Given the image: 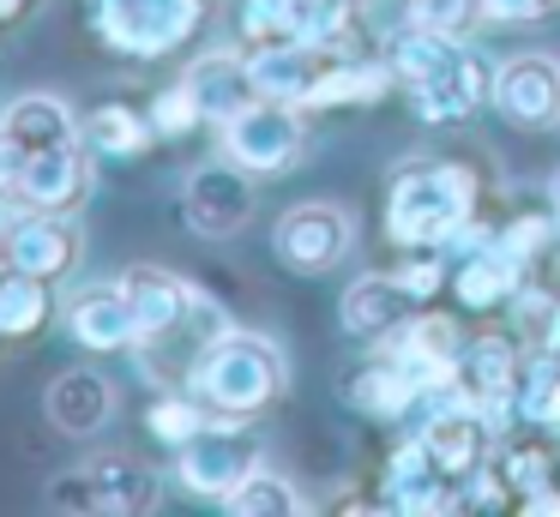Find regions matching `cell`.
Masks as SVG:
<instances>
[{
  "label": "cell",
  "mask_w": 560,
  "mask_h": 517,
  "mask_svg": "<svg viewBox=\"0 0 560 517\" xmlns=\"http://www.w3.org/2000/svg\"><path fill=\"white\" fill-rule=\"evenodd\" d=\"M488 168L476 156H410L386 175V235L398 252L446 247L464 216L482 211Z\"/></svg>",
  "instance_id": "cell-1"
},
{
  "label": "cell",
  "mask_w": 560,
  "mask_h": 517,
  "mask_svg": "<svg viewBox=\"0 0 560 517\" xmlns=\"http://www.w3.org/2000/svg\"><path fill=\"white\" fill-rule=\"evenodd\" d=\"M283 385H290V361H283V349L271 343V337L259 331H223L218 343L199 355L194 379H187V391L206 397L211 415H266L271 403L283 397Z\"/></svg>",
  "instance_id": "cell-2"
},
{
  "label": "cell",
  "mask_w": 560,
  "mask_h": 517,
  "mask_svg": "<svg viewBox=\"0 0 560 517\" xmlns=\"http://www.w3.org/2000/svg\"><path fill=\"white\" fill-rule=\"evenodd\" d=\"M85 12L103 48L127 60H170L211 31L218 0H85Z\"/></svg>",
  "instance_id": "cell-3"
},
{
  "label": "cell",
  "mask_w": 560,
  "mask_h": 517,
  "mask_svg": "<svg viewBox=\"0 0 560 517\" xmlns=\"http://www.w3.org/2000/svg\"><path fill=\"white\" fill-rule=\"evenodd\" d=\"M163 500V475L145 463L139 451H121V445H109V451H91L85 463L61 469V475L43 487V505L49 512H97V517H145L158 512Z\"/></svg>",
  "instance_id": "cell-4"
},
{
  "label": "cell",
  "mask_w": 560,
  "mask_h": 517,
  "mask_svg": "<svg viewBox=\"0 0 560 517\" xmlns=\"http://www.w3.org/2000/svg\"><path fill=\"white\" fill-rule=\"evenodd\" d=\"M218 144L247 175H290L307 151V108L278 103V96H254L242 115H230L218 127Z\"/></svg>",
  "instance_id": "cell-5"
},
{
  "label": "cell",
  "mask_w": 560,
  "mask_h": 517,
  "mask_svg": "<svg viewBox=\"0 0 560 517\" xmlns=\"http://www.w3.org/2000/svg\"><path fill=\"white\" fill-rule=\"evenodd\" d=\"M254 469H259V439L242 427V415H211L187 445H175L170 475L182 481V493L223 505Z\"/></svg>",
  "instance_id": "cell-6"
},
{
  "label": "cell",
  "mask_w": 560,
  "mask_h": 517,
  "mask_svg": "<svg viewBox=\"0 0 560 517\" xmlns=\"http://www.w3.org/2000/svg\"><path fill=\"white\" fill-rule=\"evenodd\" d=\"M404 96H410V115L422 120V127H458L476 108L494 103V67H488V55L470 48V36H464L428 79L404 84Z\"/></svg>",
  "instance_id": "cell-7"
},
{
  "label": "cell",
  "mask_w": 560,
  "mask_h": 517,
  "mask_svg": "<svg viewBox=\"0 0 560 517\" xmlns=\"http://www.w3.org/2000/svg\"><path fill=\"white\" fill-rule=\"evenodd\" d=\"M355 247V216L331 199H307V204H290L271 228V252L290 265L295 277H326L350 259Z\"/></svg>",
  "instance_id": "cell-8"
},
{
  "label": "cell",
  "mask_w": 560,
  "mask_h": 517,
  "mask_svg": "<svg viewBox=\"0 0 560 517\" xmlns=\"http://www.w3.org/2000/svg\"><path fill=\"white\" fill-rule=\"evenodd\" d=\"M259 175H247L242 163H230V156H218V163H199L194 175L182 180V216L187 228H194L199 240H230L242 235L247 223H254V192Z\"/></svg>",
  "instance_id": "cell-9"
},
{
  "label": "cell",
  "mask_w": 560,
  "mask_h": 517,
  "mask_svg": "<svg viewBox=\"0 0 560 517\" xmlns=\"http://www.w3.org/2000/svg\"><path fill=\"white\" fill-rule=\"evenodd\" d=\"M91 156H97V151H91L85 139L31 151L13 204H19V211H67V216H73L79 204L91 199V187H97V163H91Z\"/></svg>",
  "instance_id": "cell-10"
},
{
  "label": "cell",
  "mask_w": 560,
  "mask_h": 517,
  "mask_svg": "<svg viewBox=\"0 0 560 517\" xmlns=\"http://www.w3.org/2000/svg\"><path fill=\"white\" fill-rule=\"evenodd\" d=\"M494 115L518 132L560 120V55H512L494 67Z\"/></svg>",
  "instance_id": "cell-11"
},
{
  "label": "cell",
  "mask_w": 560,
  "mask_h": 517,
  "mask_svg": "<svg viewBox=\"0 0 560 517\" xmlns=\"http://www.w3.org/2000/svg\"><path fill=\"white\" fill-rule=\"evenodd\" d=\"M85 259V235L67 211H19L13 247H7V265L43 277V283H67Z\"/></svg>",
  "instance_id": "cell-12"
},
{
  "label": "cell",
  "mask_w": 560,
  "mask_h": 517,
  "mask_svg": "<svg viewBox=\"0 0 560 517\" xmlns=\"http://www.w3.org/2000/svg\"><path fill=\"white\" fill-rule=\"evenodd\" d=\"M416 433L428 439L434 451V469L446 481H476V469H488V451H494V427L482 421L476 403H452V409H434L428 421H416Z\"/></svg>",
  "instance_id": "cell-13"
},
{
  "label": "cell",
  "mask_w": 560,
  "mask_h": 517,
  "mask_svg": "<svg viewBox=\"0 0 560 517\" xmlns=\"http://www.w3.org/2000/svg\"><path fill=\"white\" fill-rule=\"evenodd\" d=\"M61 325L85 355H127V349L139 343V325H133V307H127L121 283L79 289V295L61 307Z\"/></svg>",
  "instance_id": "cell-14"
},
{
  "label": "cell",
  "mask_w": 560,
  "mask_h": 517,
  "mask_svg": "<svg viewBox=\"0 0 560 517\" xmlns=\"http://www.w3.org/2000/svg\"><path fill=\"white\" fill-rule=\"evenodd\" d=\"M115 409H121V397H115V385L103 379L97 367H67V373H55L49 391H43V415H49V427L67 433V439L103 433L115 421Z\"/></svg>",
  "instance_id": "cell-15"
},
{
  "label": "cell",
  "mask_w": 560,
  "mask_h": 517,
  "mask_svg": "<svg viewBox=\"0 0 560 517\" xmlns=\"http://www.w3.org/2000/svg\"><path fill=\"white\" fill-rule=\"evenodd\" d=\"M416 313V301H410V289L398 283V271H368V277H355L350 289L338 295V325H343V337H355V343H386L392 331H398L404 319Z\"/></svg>",
  "instance_id": "cell-16"
},
{
  "label": "cell",
  "mask_w": 560,
  "mask_h": 517,
  "mask_svg": "<svg viewBox=\"0 0 560 517\" xmlns=\"http://www.w3.org/2000/svg\"><path fill=\"white\" fill-rule=\"evenodd\" d=\"M182 84L199 96V108H206L211 127H223V120L242 115V108L259 96L247 48H206V55H194V60L182 67Z\"/></svg>",
  "instance_id": "cell-17"
},
{
  "label": "cell",
  "mask_w": 560,
  "mask_h": 517,
  "mask_svg": "<svg viewBox=\"0 0 560 517\" xmlns=\"http://www.w3.org/2000/svg\"><path fill=\"white\" fill-rule=\"evenodd\" d=\"M115 283H121L127 307H133L139 343H145V337H163L170 325H182V319H187V307H194V295H199V283L175 277L170 265H127V271L115 277Z\"/></svg>",
  "instance_id": "cell-18"
},
{
  "label": "cell",
  "mask_w": 560,
  "mask_h": 517,
  "mask_svg": "<svg viewBox=\"0 0 560 517\" xmlns=\"http://www.w3.org/2000/svg\"><path fill=\"white\" fill-rule=\"evenodd\" d=\"M464 349H470V337H464V325L446 319V313H410V319L386 337V355L398 361V367H410L422 385L434 379V373L458 367Z\"/></svg>",
  "instance_id": "cell-19"
},
{
  "label": "cell",
  "mask_w": 560,
  "mask_h": 517,
  "mask_svg": "<svg viewBox=\"0 0 560 517\" xmlns=\"http://www.w3.org/2000/svg\"><path fill=\"white\" fill-rule=\"evenodd\" d=\"M343 403L368 421H416V403H422V379L410 367H398L392 355L368 361V367L343 373Z\"/></svg>",
  "instance_id": "cell-20"
},
{
  "label": "cell",
  "mask_w": 560,
  "mask_h": 517,
  "mask_svg": "<svg viewBox=\"0 0 560 517\" xmlns=\"http://www.w3.org/2000/svg\"><path fill=\"white\" fill-rule=\"evenodd\" d=\"M530 283V271H524L518 259H512L506 247H482V252H464L458 259V271H452V295H458V307L464 313H494V307H506L518 289Z\"/></svg>",
  "instance_id": "cell-21"
},
{
  "label": "cell",
  "mask_w": 560,
  "mask_h": 517,
  "mask_svg": "<svg viewBox=\"0 0 560 517\" xmlns=\"http://www.w3.org/2000/svg\"><path fill=\"white\" fill-rule=\"evenodd\" d=\"M398 91V72H392V60L380 55H343V60H326V72L314 79V91H307V108H362V103H380V96Z\"/></svg>",
  "instance_id": "cell-22"
},
{
  "label": "cell",
  "mask_w": 560,
  "mask_h": 517,
  "mask_svg": "<svg viewBox=\"0 0 560 517\" xmlns=\"http://www.w3.org/2000/svg\"><path fill=\"white\" fill-rule=\"evenodd\" d=\"M247 60H254V84L259 96H278V103H302L307 108V91H314V79L326 72V48H307V43H266V48H247Z\"/></svg>",
  "instance_id": "cell-23"
},
{
  "label": "cell",
  "mask_w": 560,
  "mask_h": 517,
  "mask_svg": "<svg viewBox=\"0 0 560 517\" xmlns=\"http://www.w3.org/2000/svg\"><path fill=\"white\" fill-rule=\"evenodd\" d=\"M0 132L19 139L25 151H43V144H67V139H85V120L61 103L55 91H25L0 108Z\"/></svg>",
  "instance_id": "cell-24"
},
{
  "label": "cell",
  "mask_w": 560,
  "mask_h": 517,
  "mask_svg": "<svg viewBox=\"0 0 560 517\" xmlns=\"http://www.w3.org/2000/svg\"><path fill=\"white\" fill-rule=\"evenodd\" d=\"M55 319V283L19 271V265H0V337H37Z\"/></svg>",
  "instance_id": "cell-25"
},
{
  "label": "cell",
  "mask_w": 560,
  "mask_h": 517,
  "mask_svg": "<svg viewBox=\"0 0 560 517\" xmlns=\"http://www.w3.org/2000/svg\"><path fill=\"white\" fill-rule=\"evenodd\" d=\"M151 139H158V127L133 103H97L85 115V144L97 156H145Z\"/></svg>",
  "instance_id": "cell-26"
},
{
  "label": "cell",
  "mask_w": 560,
  "mask_h": 517,
  "mask_svg": "<svg viewBox=\"0 0 560 517\" xmlns=\"http://www.w3.org/2000/svg\"><path fill=\"white\" fill-rule=\"evenodd\" d=\"M223 512H235V517H302L307 512V493L295 487L290 475H278V469L259 463L254 475L223 500Z\"/></svg>",
  "instance_id": "cell-27"
},
{
  "label": "cell",
  "mask_w": 560,
  "mask_h": 517,
  "mask_svg": "<svg viewBox=\"0 0 560 517\" xmlns=\"http://www.w3.org/2000/svg\"><path fill=\"white\" fill-rule=\"evenodd\" d=\"M458 43H464V36H434V31H416V24H398V31L380 43V55L392 60L398 84H416V79H428V72H434Z\"/></svg>",
  "instance_id": "cell-28"
},
{
  "label": "cell",
  "mask_w": 560,
  "mask_h": 517,
  "mask_svg": "<svg viewBox=\"0 0 560 517\" xmlns=\"http://www.w3.org/2000/svg\"><path fill=\"white\" fill-rule=\"evenodd\" d=\"M206 421H211L206 397L187 391V385H170V391L145 409V433H151V439H163V445H187Z\"/></svg>",
  "instance_id": "cell-29"
},
{
  "label": "cell",
  "mask_w": 560,
  "mask_h": 517,
  "mask_svg": "<svg viewBox=\"0 0 560 517\" xmlns=\"http://www.w3.org/2000/svg\"><path fill=\"white\" fill-rule=\"evenodd\" d=\"M494 475L506 481L512 493H536V487H548V481H560V469H555V457H548L542 439H518V445H500L494 451Z\"/></svg>",
  "instance_id": "cell-30"
},
{
  "label": "cell",
  "mask_w": 560,
  "mask_h": 517,
  "mask_svg": "<svg viewBox=\"0 0 560 517\" xmlns=\"http://www.w3.org/2000/svg\"><path fill=\"white\" fill-rule=\"evenodd\" d=\"M398 24L434 36H470L482 24V0H398Z\"/></svg>",
  "instance_id": "cell-31"
},
{
  "label": "cell",
  "mask_w": 560,
  "mask_h": 517,
  "mask_svg": "<svg viewBox=\"0 0 560 517\" xmlns=\"http://www.w3.org/2000/svg\"><path fill=\"white\" fill-rule=\"evenodd\" d=\"M295 19H302V0H242L235 31H242L247 48H266V43H290Z\"/></svg>",
  "instance_id": "cell-32"
},
{
  "label": "cell",
  "mask_w": 560,
  "mask_h": 517,
  "mask_svg": "<svg viewBox=\"0 0 560 517\" xmlns=\"http://www.w3.org/2000/svg\"><path fill=\"white\" fill-rule=\"evenodd\" d=\"M555 235H560V223H555V211H518V216H506V223L494 228V240L512 252V259L530 271L536 259H542L548 247H555Z\"/></svg>",
  "instance_id": "cell-33"
},
{
  "label": "cell",
  "mask_w": 560,
  "mask_h": 517,
  "mask_svg": "<svg viewBox=\"0 0 560 517\" xmlns=\"http://www.w3.org/2000/svg\"><path fill=\"white\" fill-rule=\"evenodd\" d=\"M145 115H151V127H158V139H187L194 127H206V108H199V96L187 91L182 79H175V84H163V91L151 96V108H145Z\"/></svg>",
  "instance_id": "cell-34"
},
{
  "label": "cell",
  "mask_w": 560,
  "mask_h": 517,
  "mask_svg": "<svg viewBox=\"0 0 560 517\" xmlns=\"http://www.w3.org/2000/svg\"><path fill=\"white\" fill-rule=\"evenodd\" d=\"M506 307H512V337H524L530 349H542L548 325H555V307H560V295H555V289H536V283H524L518 295L506 301Z\"/></svg>",
  "instance_id": "cell-35"
},
{
  "label": "cell",
  "mask_w": 560,
  "mask_h": 517,
  "mask_svg": "<svg viewBox=\"0 0 560 517\" xmlns=\"http://www.w3.org/2000/svg\"><path fill=\"white\" fill-rule=\"evenodd\" d=\"M398 283L410 289V301L416 307H428V301L446 289V259H440V247H410L398 259Z\"/></svg>",
  "instance_id": "cell-36"
},
{
  "label": "cell",
  "mask_w": 560,
  "mask_h": 517,
  "mask_svg": "<svg viewBox=\"0 0 560 517\" xmlns=\"http://www.w3.org/2000/svg\"><path fill=\"white\" fill-rule=\"evenodd\" d=\"M428 475H440V469H434V451H428L422 433H410V439L392 445V457H386V487L392 493L416 487V481H428Z\"/></svg>",
  "instance_id": "cell-37"
},
{
  "label": "cell",
  "mask_w": 560,
  "mask_h": 517,
  "mask_svg": "<svg viewBox=\"0 0 560 517\" xmlns=\"http://www.w3.org/2000/svg\"><path fill=\"white\" fill-rule=\"evenodd\" d=\"M560 12V0H482V24H536Z\"/></svg>",
  "instance_id": "cell-38"
},
{
  "label": "cell",
  "mask_w": 560,
  "mask_h": 517,
  "mask_svg": "<svg viewBox=\"0 0 560 517\" xmlns=\"http://www.w3.org/2000/svg\"><path fill=\"white\" fill-rule=\"evenodd\" d=\"M25 156H31L25 144L0 132V199H13V192H19V175H25Z\"/></svg>",
  "instance_id": "cell-39"
},
{
  "label": "cell",
  "mask_w": 560,
  "mask_h": 517,
  "mask_svg": "<svg viewBox=\"0 0 560 517\" xmlns=\"http://www.w3.org/2000/svg\"><path fill=\"white\" fill-rule=\"evenodd\" d=\"M31 7H37V0H0V24H19Z\"/></svg>",
  "instance_id": "cell-40"
},
{
  "label": "cell",
  "mask_w": 560,
  "mask_h": 517,
  "mask_svg": "<svg viewBox=\"0 0 560 517\" xmlns=\"http://www.w3.org/2000/svg\"><path fill=\"white\" fill-rule=\"evenodd\" d=\"M542 427H560V379H555V391H548V403H542Z\"/></svg>",
  "instance_id": "cell-41"
},
{
  "label": "cell",
  "mask_w": 560,
  "mask_h": 517,
  "mask_svg": "<svg viewBox=\"0 0 560 517\" xmlns=\"http://www.w3.org/2000/svg\"><path fill=\"white\" fill-rule=\"evenodd\" d=\"M542 349H555V355H560V307H555V325H548V337H542Z\"/></svg>",
  "instance_id": "cell-42"
},
{
  "label": "cell",
  "mask_w": 560,
  "mask_h": 517,
  "mask_svg": "<svg viewBox=\"0 0 560 517\" xmlns=\"http://www.w3.org/2000/svg\"><path fill=\"white\" fill-rule=\"evenodd\" d=\"M548 199H555V223H560V168L548 175Z\"/></svg>",
  "instance_id": "cell-43"
},
{
  "label": "cell",
  "mask_w": 560,
  "mask_h": 517,
  "mask_svg": "<svg viewBox=\"0 0 560 517\" xmlns=\"http://www.w3.org/2000/svg\"><path fill=\"white\" fill-rule=\"evenodd\" d=\"M355 7H368V0H355Z\"/></svg>",
  "instance_id": "cell-44"
},
{
  "label": "cell",
  "mask_w": 560,
  "mask_h": 517,
  "mask_svg": "<svg viewBox=\"0 0 560 517\" xmlns=\"http://www.w3.org/2000/svg\"><path fill=\"white\" fill-rule=\"evenodd\" d=\"M555 433H560V427H555Z\"/></svg>",
  "instance_id": "cell-45"
}]
</instances>
